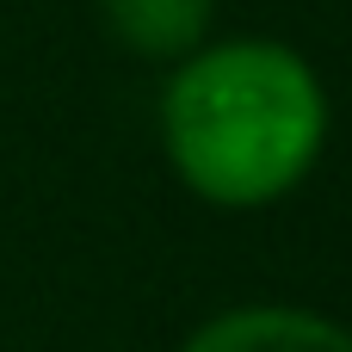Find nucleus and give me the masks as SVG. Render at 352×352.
I'll return each instance as SVG.
<instances>
[{
    "label": "nucleus",
    "instance_id": "obj_1",
    "mask_svg": "<svg viewBox=\"0 0 352 352\" xmlns=\"http://www.w3.org/2000/svg\"><path fill=\"white\" fill-rule=\"evenodd\" d=\"M161 148L210 210H266L291 198L328 148V87L278 37H204L161 93Z\"/></svg>",
    "mask_w": 352,
    "mask_h": 352
},
{
    "label": "nucleus",
    "instance_id": "obj_2",
    "mask_svg": "<svg viewBox=\"0 0 352 352\" xmlns=\"http://www.w3.org/2000/svg\"><path fill=\"white\" fill-rule=\"evenodd\" d=\"M179 352H352V328L297 303H241L198 322Z\"/></svg>",
    "mask_w": 352,
    "mask_h": 352
},
{
    "label": "nucleus",
    "instance_id": "obj_3",
    "mask_svg": "<svg viewBox=\"0 0 352 352\" xmlns=\"http://www.w3.org/2000/svg\"><path fill=\"white\" fill-rule=\"evenodd\" d=\"M105 31L148 62H179L210 37L217 0H99Z\"/></svg>",
    "mask_w": 352,
    "mask_h": 352
}]
</instances>
